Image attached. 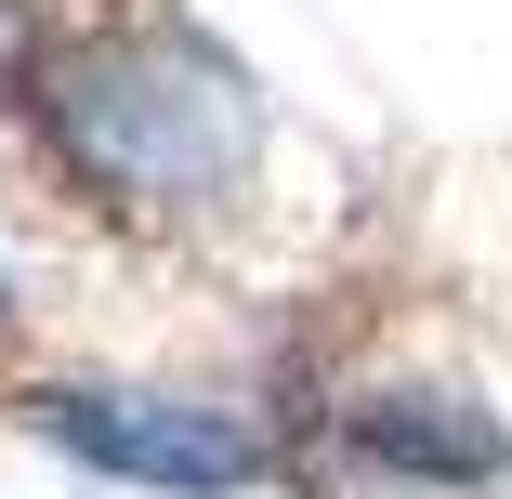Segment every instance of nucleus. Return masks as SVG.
<instances>
[{"mask_svg": "<svg viewBox=\"0 0 512 499\" xmlns=\"http://www.w3.org/2000/svg\"><path fill=\"white\" fill-rule=\"evenodd\" d=\"M27 434L66 447L106 486H158V499H237L263 486V434L224 408H171V394H27Z\"/></svg>", "mask_w": 512, "mask_h": 499, "instance_id": "nucleus-1", "label": "nucleus"}, {"mask_svg": "<svg viewBox=\"0 0 512 499\" xmlns=\"http://www.w3.org/2000/svg\"><path fill=\"white\" fill-rule=\"evenodd\" d=\"M0 303H14V289H0Z\"/></svg>", "mask_w": 512, "mask_h": 499, "instance_id": "nucleus-3", "label": "nucleus"}, {"mask_svg": "<svg viewBox=\"0 0 512 499\" xmlns=\"http://www.w3.org/2000/svg\"><path fill=\"white\" fill-rule=\"evenodd\" d=\"M355 460L394 473V486H499L512 434L473 408V394H368L355 408Z\"/></svg>", "mask_w": 512, "mask_h": 499, "instance_id": "nucleus-2", "label": "nucleus"}]
</instances>
